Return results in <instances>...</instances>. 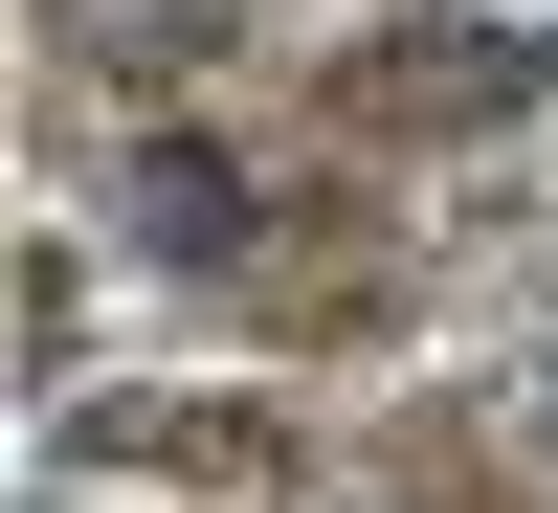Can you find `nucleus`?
Masks as SVG:
<instances>
[{
  "label": "nucleus",
  "instance_id": "obj_2",
  "mask_svg": "<svg viewBox=\"0 0 558 513\" xmlns=\"http://www.w3.org/2000/svg\"><path fill=\"white\" fill-rule=\"evenodd\" d=\"M134 223H157L179 268H223V246H246V179H223V157H134Z\"/></svg>",
  "mask_w": 558,
  "mask_h": 513
},
{
  "label": "nucleus",
  "instance_id": "obj_1",
  "mask_svg": "<svg viewBox=\"0 0 558 513\" xmlns=\"http://www.w3.org/2000/svg\"><path fill=\"white\" fill-rule=\"evenodd\" d=\"M514 89H558V0H425L380 45V112H514Z\"/></svg>",
  "mask_w": 558,
  "mask_h": 513
},
{
  "label": "nucleus",
  "instance_id": "obj_3",
  "mask_svg": "<svg viewBox=\"0 0 558 513\" xmlns=\"http://www.w3.org/2000/svg\"><path fill=\"white\" fill-rule=\"evenodd\" d=\"M514 447H536V469H558V335L514 357Z\"/></svg>",
  "mask_w": 558,
  "mask_h": 513
}]
</instances>
